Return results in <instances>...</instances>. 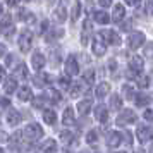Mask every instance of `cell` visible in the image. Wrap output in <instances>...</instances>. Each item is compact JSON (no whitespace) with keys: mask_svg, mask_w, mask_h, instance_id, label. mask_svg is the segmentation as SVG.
Returning a JSON list of instances; mask_svg holds the SVG:
<instances>
[{"mask_svg":"<svg viewBox=\"0 0 153 153\" xmlns=\"http://www.w3.org/2000/svg\"><path fill=\"white\" fill-rule=\"evenodd\" d=\"M136 134H138V139L141 143H148L153 139V127L150 126H139L136 129Z\"/></svg>","mask_w":153,"mask_h":153,"instance_id":"cell-7","label":"cell"},{"mask_svg":"<svg viewBox=\"0 0 153 153\" xmlns=\"http://www.w3.org/2000/svg\"><path fill=\"white\" fill-rule=\"evenodd\" d=\"M69 93L72 98H77L81 93H83V86H81V83H72L69 86Z\"/></svg>","mask_w":153,"mask_h":153,"instance_id":"cell-30","label":"cell"},{"mask_svg":"<svg viewBox=\"0 0 153 153\" xmlns=\"http://www.w3.org/2000/svg\"><path fill=\"white\" fill-rule=\"evenodd\" d=\"M52 64H53V65H57V64L60 62V53H59V52H55V53H53V52H52Z\"/></svg>","mask_w":153,"mask_h":153,"instance_id":"cell-43","label":"cell"},{"mask_svg":"<svg viewBox=\"0 0 153 153\" xmlns=\"http://www.w3.org/2000/svg\"><path fill=\"white\" fill-rule=\"evenodd\" d=\"M7 122L10 126H17L21 122V114L17 110H14V108H10V110L7 112Z\"/></svg>","mask_w":153,"mask_h":153,"instance_id":"cell-21","label":"cell"},{"mask_svg":"<svg viewBox=\"0 0 153 153\" xmlns=\"http://www.w3.org/2000/svg\"><path fill=\"white\" fill-rule=\"evenodd\" d=\"M145 119H146V120H153V110L148 108V110L145 112Z\"/></svg>","mask_w":153,"mask_h":153,"instance_id":"cell-48","label":"cell"},{"mask_svg":"<svg viewBox=\"0 0 153 153\" xmlns=\"http://www.w3.org/2000/svg\"><path fill=\"white\" fill-rule=\"evenodd\" d=\"M150 153H153V145H152V146H150Z\"/></svg>","mask_w":153,"mask_h":153,"instance_id":"cell-57","label":"cell"},{"mask_svg":"<svg viewBox=\"0 0 153 153\" xmlns=\"http://www.w3.org/2000/svg\"><path fill=\"white\" fill-rule=\"evenodd\" d=\"M5 2H7L9 5H17L19 4V0H5Z\"/></svg>","mask_w":153,"mask_h":153,"instance_id":"cell-55","label":"cell"},{"mask_svg":"<svg viewBox=\"0 0 153 153\" xmlns=\"http://www.w3.org/2000/svg\"><path fill=\"white\" fill-rule=\"evenodd\" d=\"M60 139H62L65 145H72L74 143V136H72L71 131H62L60 132Z\"/></svg>","mask_w":153,"mask_h":153,"instance_id":"cell-35","label":"cell"},{"mask_svg":"<svg viewBox=\"0 0 153 153\" xmlns=\"http://www.w3.org/2000/svg\"><path fill=\"white\" fill-rule=\"evenodd\" d=\"M95 119H97L98 122H102V124L108 120V110H107L105 105H98L97 108H95Z\"/></svg>","mask_w":153,"mask_h":153,"instance_id":"cell-13","label":"cell"},{"mask_svg":"<svg viewBox=\"0 0 153 153\" xmlns=\"http://www.w3.org/2000/svg\"><path fill=\"white\" fill-rule=\"evenodd\" d=\"M126 17V9L124 5H115L114 7V12H112V17L110 19H114V22H122Z\"/></svg>","mask_w":153,"mask_h":153,"instance_id":"cell-14","label":"cell"},{"mask_svg":"<svg viewBox=\"0 0 153 153\" xmlns=\"http://www.w3.org/2000/svg\"><path fill=\"white\" fill-rule=\"evenodd\" d=\"M145 33H141V31H132L129 38H127V48L131 50H138L143 43H145Z\"/></svg>","mask_w":153,"mask_h":153,"instance_id":"cell-3","label":"cell"},{"mask_svg":"<svg viewBox=\"0 0 153 153\" xmlns=\"http://www.w3.org/2000/svg\"><path fill=\"white\" fill-rule=\"evenodd\" d=\"M48 97H50V100L53 102V103H59L60 100H62V97H60V93L57 90H53V88H50L48 90Z\"/></svg>","mask_w":153,"mask_h":153,"instance_id":"cell-36","label":"cell"},{"mask_svg":"<svg viewBox=\"0 0 153 153\" xmlns=\"http://www.w3.org/2000/svg\"><path fill=\"white\" fill-rule=\"evenodd\" d=\"M14 76L19 77V79H26V77H28V67H26L24 64H19L14 71Z\"/></svg>","mask_w":153,"mask_h":153,"instance_id":"cell-28","label":"cell"},{"mask_svg":"<svg viewBox=\"0 0 153 153\" xmlns=\"http://www.w3.org/2000/svg\"><path fill=\"white\" fill-rule=\"evenodd\" d=\"M62 122H64V126H74V124H76V119H74V110H72L71 107H67V108L64 110Z\"/></svg>","mask_w":153,"mask_h":153,"instance_id":"cell-17","label":"cell"},{"mask_svg":"<svg viewBox=\"0 0 153 153\" xmlns=\"http://www.w3.org/2000/svg\"><path fill=\"white\" fill-rule=\"evenodd\" d=\"M48 2H55V0H48Z\"/></svg>","mask_w":153,"mask_h":153,"instance_id":"cell-61","label":"cell"},{"mask_svg":"<svg viewBox=\"0 0 153 153\" xmlns=\"http://www.w3.org/2000/svg\"><path fill=\"white\" fill-rule=\"evenodd\" d=\"M16 90H17V81H16V77H9L7 81H5V84H4V91H5L7 95H10V93H14Z\"/></svg>","mask_w":153,"mask_h":153,"instance_id":"cell-23","label":"cell"},{"mask_svg":"<svg viewBox=\"0 0 153 153\" xmlns=\"http://www.w3.org/2000/svg\"><path fill=\"white\" fill-rule=\"evenodd\" d=\"M120 141H122V136H120V132L117 131H110L107 134V145L110 146V148H117L120 145Z\"/></svg>","mask_w":153,"mask_h":153,"instance_id":"cell-11","label":"cell"},{"mask_svg":"<svg viewBox=\"0 0 153 153\" xmlns=\"http://www.w3.org/2000/svg\"><path fill=\"white\" fill-rule=\"evenodd\" d=\"M26 2H28V0H26Z\"/></svg>","mask_w":153,"mask_h":153,"instance_id":"cell-63","label":"cell"},{"mask_svg":"<svg viewBox=\"0 0 153 153\" xmlns=\"http://www.w3.org/2000/svg\"><path fill=\"white\" fill-rule=\"evenodd\" d=\"M0 153H4V150H2V148H0Z\"/></svg>","mask_w":153,"mask_h":153,"instance_id":"cell-59","label":"cell"},{"mask_svg":"<svg viewBox=\"0 0 153 153\" xmlns=\"http://www.w3.org/2000/svg\"><path fill=\"white\" fill-rule=\"evenodd\" d=\"M59 84H60L62 88H69V86H71V83H69V76H67V77H60V79H59Z\"/></svg>","mask_w":153,"mask_h":153,"instance_id":"cell-42","label":"cell"},{"mask_svg":"<svg viewBox=\"0 0 153 153\" xmlns=\"http://www.w3.org/2000/svg\"><path fill=\"white\" fill-rule=\"evenodd\" d=\"M4 77H5V71H4V67H2V65H0V81H2Z\"/></svg>","mask_w":153,"mask_h":153,"instance_id":"cell-56","label":"cell"},{"mask_svg":"<svg viewBox=\"0 0 153 153\" xmlns=\"http://www.w3.org/2000/svg\"><path fill=\"white\" fill-rule=\"evenodd\" d=\"M145 57L153 59V42H148L145 45Z\"/></svg>","mask_w":153,"mask_h":153,"instance_id":"cell-40","label":"cell"},{"mask_svg":"<svg viewBox=\"0 0 153 153\" xmlns=\"http://www.w3.org/2000/svg\"><path fill=\"white\" fill-rule=\"evenodd\" d=\"M93 19L98 22V24H108L110 22V16L103 12V10H97V12H93Z\"/></svg>","mask_w":153,"mask_h":153,"instance_id":"cell-20","label":"cell"},{"mask_svg":"<svg viewBox=\"0 0 153 153\" xmlns=\"http://www.w3.org/2000/svg\"><path fill=\"white\" fill-rule=\"evenodd\" d=\"M91 110V100L90 98H86V100H81L79 103H77V112L81 114V115H86L88 112Z\"/></svg>","mask_w":153,"mask_h":153,"instance_id":"cell-22","label":"cell"},{"mask_svg":"<svg viewBox=\"0 0 153 153\" xmlns=\"http://www.w3.org/2000/svg\"><path fill=\"white\" fill-rule=\"evenodd\" d=\"M122 93H124V97L127 98V100H134V97H136V93H134L131 84H124V86H122Z\"/></svg>","mask_w":153,"mask_h":153,"instance_id":"cell-33","label":"cell"},{"mask_svg":"<svg viewBox=\"0 0 153 153\" xmlns=\"http://www.w3.org/2000/svg\"><path fill=\"white\" fill-rule=\"evenodd\" d=\"M97 139H98V132L95 131V129L86 134V143H88V145H95V143H97Z\"/></svg>","mask_w":153,"mask_h":153,"instance_id":"cell-38","label":"cell"},{"mask_svg":"<svg viewBox=\"0 0 153 153\" xmlns=\"http://www.w3.org/2000/svg\"><path fill=\"white\" fill-rule=\"evenodd\" d=\"M31 45H33V33L29 29H24L19 36V48H21L22 53H26L31 50Z\"/></svg>","mask_w":153,"mask_h":153,"instance_id":"cell-4","label":"cell"},{"mask_svg":"<svg viewBox=\"0 0 153 153\" xmlns=\"http://www.w3.org/2000/svg\"><path fill=\"white\" fill-rule=\"evenodd\" d=\"M83 81L86 84H93V83H95V71H93V69L86 71V72L83 74Z\"/></svg>","mask_w":153,"mask_h":153,"instance_id":"cell-34","label":"cell"},{"mask_svg":"<svg viewBox=\"0 0 153 153\" xmlns=\"http://www.w3.org/2000/svg\"><path fill=\"white\" fill-rule=\"evenodd\" d=\"M0 28L4 29V33H5L7 38H10V36L14 35V31H16V28L12 26V17H10V16H4V19H2V22H0Z\"/></svg>","mask_w":153,"mask_h":153,"instance_id":"cell-10","label":"cell"},{"mask_svg":"<svg viewBox=\"0 0 153 153\" xmlns=\"http://www.w3.org/2000/svg\"><path fill=\"white\" fill-rule=\"evenodd\" d=\"M79 72V64L74 55H69L65 60V76H76Z\"/></svg>","mask_w":153,"mask_h":153,"instance_id":"cell-8","label":"cell"},{"mask_svg":"<svg viewBox=\"0 0 153 153\" xmlns=\"http://www.w3.org/2000/svg\"><path fill=\"white\" fill-rule=\"evenodd\" d=\"M50 81H52V77H50L48 74H45V72H40V74H36V76L33 77V83H35L36 86H40V88H43L45 84H48Z\"/></svg>","mask_w":153,"mask_h":153,"instance_id":"cell-18","label":"cell"},{"mask_svg":"<svg viewBox=\"0 0 153 153\" xmlns=\"http://www.w3.org/2000/svg\"><path fill=\"white\" fill-rule=\"evenodd\" d=\"M145 67V60L141 55H132L129 60V77H136L138 74H141V71Z\"/></svg>","mask_w":153,"mask_h":153,"instance_id":"cell-2","label":"cell"},{"mask_svg":"<svg viewBox=\"0 0 153 153\" xmlns=\"http://www.w3.org/2000/svg\"><path fill=\"white\" fill-rule=\"evenodd\" d=\"M138 2H139V0H126V4H127V5H136Z\"/></svg>","mask_w":153,"mask_h":153,"instance_id":"cell-54","label":"cell"},{"mask_svg":"<svg viewBox=\"0 0 153 153\" xmlns=\"http://www.w3.org/2000/svg\"><path fill=\"white\" fill-rule=\"evenodd\" d=\"M9 103H10V102H9L7 98H2V100H0V108H5V107H9Z\"/></svg>","mask_w":153,"mask_h":153,"instance_id":"cell-49","label":"cell"},{"mask_svg":"<svg viewBox=\"0 0 153 153\" xmlns=\"http://www.w3.org/2000/svg\"><path fill=\"white\" fill-rule=\"evenodd\" d=\"M45 55L43 53H40V52H35L33 53V57H31V64H33V67H35L36 71H42L43 67H45Z\"/></svg>","mask_w":153,"mask_h":153,"instance_id":"cell-12","label":"cell"},{"mask_svg":"<svg viewBox=\"0 0 153 153\" xmlns=\"http://www.w3.org/2000/svg\"><path fill=\"white\" fill-rule=\"evenodd\" d=\"M47 26H48V22H47V21H43L42 24H40V29H38V33H42V35H43V33L47 31Z\"/></svg>","mask_w":153,"mask_h":153,"instance_id":"cell-46","label":"cell"},{"mask_svg":"<svg viewBox=\"0 0 153 153\" xmlns=\"http://www.w3.org/2000/svg\"><path fill=\"white\" fill-rule=\"evenodd\" d=\"M43 120H45L47 124L53 126V124H55V120H57L55 112H53V110H50V108H47V110H43Z\"/></svg>","mask_w":153,"mask_h":153,"instance_id":"cell-26","label":"cell"},{"mask_svg":"<svg viewBox=\"0 0 153 153\" xmlns=\"http://www.w3.org/2000/svg\"><path fill=\"white\" fill-rule=\"evenodd\" d=\"M98 4H100L102 7H110V5H112V0H98Z\"/></svg>","mask_w":153,"mask_h":153,"instance_id":"cell-47","label":"cell"},{"mask_svg":"<svg viewBox=\"0 0 153 153\" xmlns=\"http://www.w3.org/2000/svg\"><path fill=\"white\" fill-rule=\"evenodd\" d=\"M17 97H19L21 102H29V100H33V91H31V88H28V86H22V88H19V91H17Z\"/></svg>","mask_w":153,"mask_h":153,"instance_id":"cell-19","label":"cell"},{"mask_svg":"<svg viewBox=\"0 0 153 153\" xmlns=\"http://www.w3.org/2000/svg\"><path fill=\"white\" fill-rule=\"evenodd\" d=\"M42 152L43 153H55L57 152V143L53 139H47L42 145Z\"/></svg>","mask_w":153,"mask_h":153,"instance_id":"cell-25","label":"cell"},{"mask_svg":"<svg viewBox=\"0 0 153 153\" xmlns=\"http://www.w3.org/2000/svg\"><path fill=\"white\" fill-rule=\"evenodd\" d=\"M81 14V2H74V5H72V10H71V21L76 22L77 17Z\"/></svg>","mask_w":153,"mask_h":153,"instance_id":"cell-32","label":"cell"},{"mask_svg":"<svg viewBox=\"0 0 153 153\" xmlns=\"http://www.w3.org/2000/svg\"><path fill=\"white\" fill-rule=\"evenodd\" d=\"M124 139H126V143H127V145H132V134L129 131L124 132Z\"/></svg>","mask_w":153,"mask_h":153,"instance_id":"cell-45","label":"cell"},{"mask_svg":"<svg viewBox=\"0 0 153 153\" xmlns=\"http://www.w3.org/2000/svg\"><path fill=\"white\" fill-rule=\"evenodd\" d=\"M62 35H64V29H55V31L52 29L48 35H47V42H52V40H55V38H60Z\"/></svg>","mask_w":153,"mask_h":153,"instance_id":"cell-37","label":"cell"},{"mask_svg":"<svg viewBox=\"0 0 153 153\" xmlns=\"http://www.w3.org/2000/svg\"><path fill=\"white\" fill-rule=\"evenodd\" d=\"M43 103H45V97H38V98L35 100V107H36V108L43 107Z\"/></svg>","mask_w":153,"mask_h":153,"instance_id":"cell-44","label":"cell"},{"mask_svg":"<svg viewBox=\"0 0 153 153\" xmlns=\"http://www.w3.org/2000/svg\"><path fill=\"white\" fill-rule=\"evenodd\" d=\"M105 52H107V43H105L103 36L95 35V38H93V53L97 57H102L105 55Z\"/></svg>","mask_w":153,"mask_h":153,"instance_id":"cell-6","label":"cell"},{"mask_svg":"<svg viewBox=\"0 0 153 153\" xmlns=\"http://www.w3.org/2000/svg\"><path fill=\"white\" fill-rule=\"evenodd\" d=\"M42 136H43V129L38 124H29L22 131V138L26 139V141H36V139L42 138Z\"/></svg>","mask_w":153,"mask_h":153,"instance_id":"cell-1","label":"cell"},{"mask_svg":"<svg viewBox=\"0 0 153 153\" xmlns=\"http://www.w3.org/2000/svg\"><path fill=\"white\" fill-rule=\"evenodd\" d=\"M100 35L103 36L105 43H108V45H114V47H119V45H120V36H119L114 29H105Z\"/></svg>","mask_w":153,"mask_h":153,"instance_id":"cell-9","label":"cell"},{"mask_svg":"<svg viewBox=\"0 0 153 153\" xmlns=\"http://www.w3.org/2000/svg\"><path fill=\"white\" fill-rule=\"evenodd\" d=\"M19 19L24 22H35V16H33V12H29L26 9H21L19 10Z\"/></svg>","mask_w":153,"mask_h":153,"instance_id":"cell-29","label":"cell"},{"mask_svg":"<svg viewBox=\"0 0 153 153\" xmlns=\"http://www.w3.org/2000/svg\"><path fill=\"white\" fill-rule=\"evenodd\" d=\"M138 86L141 88V90L148 88V86H150V77H148V76H143V74H141V76L138 77Z\"/></svg>","mask_w":153,"mask_h":153,"instance_id":"cell-39","label":"cell"},{"mask_svg":"<svg viewBox=\"0 0 153 153\" xmlns=\"http://www.w3.org/2000/svg\"><path fill=\"white\" fill-rule=\"evenodd\" d=\"M120 28H122V31H126V33H127V31H131V22H124Z\"/></svg>","mask_w":153,"mask_h":153,"instance_id":"cell-51","label":"cell"},{"mask_svg":"<svg viewBox=\"0 0 153 153\" xmlns=\"http://www.w3.org/2000/svg\"><path fill=\"white\" fill-rule=\"evenodd\" d=\"M90 35H91V21L90 19H86L83 24V35H81V43L83 45H88L90 42Z\"/></svg>","mask_w":153,"mask_h":153,"instance_id":"cell-16","label":"cell"},{"mask_svg":"<svg viewBox=\"0 0 153 153\" xmlns=\"http://www.w3.org/2000/svg\"><path fill=\"white\" fill-rule=\"evenodd\" d=\"M136 114L132 110H129V108H126V110H122L120 114H119L117 117V126H127V124H132V122H136Z\"/></svg>","mask_w":153,"mask_h":153,"instance_id":"cell-5","label":"cell"},{"mask_svg":"<svg viewBox=\"0 0 153 153\" xmlns=\"http://www.w3.org/2000/svg\"><path fill=\"white\" fill-rule=\"evenodd\" d=\"M117 153H126V152H117Z\"/></svg>","mask_w":153,"mask_h":153,"instance_id":"cell-60","label":"cell"},{"mask_svg":"<svg viewBox=\"0 0 153 153\" xmlns=\"http://www.w3.org/2000/svg\"><path fill=\"white\" fill-rule=\"evenodd\" d=\"M134 102H136L138 107H146V105L152 102V98L148 97V95H145V93H139V95L134 97Z\"/></svg>","mask_w":153,"mask_h":153,"instance_id":"cell-27","label":"cell"},{"mask_svg":"<svg viewBox=\"0 0 153 153\" xmlns=\"http://www.w3.org/2000/svg\"><path fill=\"white\" fill-rule=\"evenodd\" d=\"M0 14H2V5H0Z\"/></svg>","mask_w":153,"mask_h":153,"instance_id":"cell-58","label":"cell"},{"mask_svg":"<svg viewBox=\"0 0 153 153\" xmlns=\"http://www.w3.org/2000/svg\"><path fill=\"white\" fill-rule=\"evenodd\" d=\"M4 55H5V45L0 43V57H4Z\"/></svg>","mask_w":153,"mask_h":153,"instance_id":"cell-53","label":"cell"},{"mask_svg":"<svg viewBox=\"0 0 153 153\" xmlns=\"http://www.w3.org/2000/svg\"><path fill=\"white\" fill-rule=\"evenodd\" d=\"M120 107H122V98L119 97V95H112L110 97V108L112 110H120Z\"/></svg>","mask_w":153,"mask_h":153,"instance_id":"cell-31","label":"cell"},{"mask_svg":"<svg viewBox=\"0 0 153 153\" xmlns=\"http://www.w3.org/2000/svg\"><path fill=\"white\" fill-rule=\"evenodd\" d=\"M7 139H9V136H7L4 131H2V129H0V143H5Z\"/></svg>","mask_w":153,"mask_h":153,"instance_id":"cell-50","label":"cell"},{"mask_svg":"<svg viewBox=\"0 0 153 153\" xmlns=\"http://www.w3.org/2000/svg\"><path fill=\"white\" fill-rule=\"evenodd\" d=\"M108 91H110V84L108 83H100L97 86V90H95V95L98 98H103L105 95H108Z\"/></svg>","mask_w":153,"mask_h":153,"instance_id":"cell-24","label":"cell"},{"mask_svg":"<svg viewBox=\"0 0 153 153\" xmlns=\"http://www.w3.org/2000/svg\"><path fill=\"white\" fill-rule=\"evenodd\" d=\"M12 62H14V55H7V59H5V65H12Z\"/></svg>","mask_w":153,"mask_h":153,"instance_id":"cell-52","label":"cell"},{"mask_svg":"<svg viewBox=\"0 0 153 153\" xmlns=\"http://www.w3.org/2000/svg\"><path fill=\"white\" fill-rule=\"evenodd\" d=\"M152 77H153V74H152Z\"/></svg>","mask_w":153,"mask_h":153,"instance_id":"cell-62","label":"cell"},{"mask_svg":"<svg viewBox=\"0 0 153 153\" xmlns=\"http://www.w3.org/2000/svg\"><path fill=\"white\" fill-rule=\"evenodd\" d=\"M65 2H67V0H62V4H60V5H59V7L55 9V19L59 22H64L65 21V19H67V10H65Z\"/></svg>","mask_w":153,"mask_h":153,"instance_id":"cell-15","label":"cell"},{"mask_svg":"<svg viewBox=\"0 0 153 153\" xmlns=\"http://www.w3.org/2000/svg\"><path fill=\"white\" fill-rule=\"evenodd\" d=\"M145 10L148 16H153V0H146L145 2Z\"/></svg>","mask_w":153,"mask_h":153,"instance_id":"cell-41","label":"cell"}]
</instances>
